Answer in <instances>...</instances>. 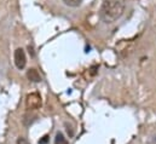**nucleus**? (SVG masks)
<instances>
[{
	"label": "nucleus",
	"instance_id": "nucleus-1",
	"mask_svg": "<svg viewBox=\"0 0 156 144\" xmlns=\"http://www.w3.org/2000/svg\"><path fill=\"white\" fill-rule=\"evenodd\" d=\"M125 9L126 0H103L99 10V17L107 24L115 23L122 17Z\"/></svg>",
	"mask_w": 156,
	"mask_h": 144
},
{
	"label": "nucleus",
	"instance_id": "nucleus-2",
	"mask_svg": "<svg viewBox=\"0 0 156 144\" xmlns=\"http://www.w3.org/2000/svg\"><path fill=\"white\" fill-rule=\"evenodd\" d=\"M26 106L28 110H35L39 109L41 106V97L38 92H33L27 96L26 98Z\"/></svg>",
	"mask_w": 156,
	"mask_h": 144
},
{
	"label": "nucleus",
	"instance_id": "nucleus-3",
	"mask_svg": "<svg viewBox=\"0 0 156 144\" xmlns=\"http://www.w3.org/2000/svg\"><path fill=\"white\" fill-rule=\"evenodd\" d=\"M13 59H15V64H16V67L21 70V69H23L24 67H26V64H27V57H26V52H24V50L23 49H17L16 51H15V55H13Z\"/></svg>",
	"mask_w": 156,
	"mask_h": 144
},
{
	"label": "nucleus",
	"instance_id": "nucleus-4",
	"mask_svg": "<svg viewBox=\"0 0 156 144\" xmlns=\"http://www.w3.org/2000/svg\"><path fill=\"white\" fill-rule=\"evenodd\" d=\"M27 77H28L32 82H40V81H41V75H40L39 72H38L37 69H34V68H32V69H29V70L27 72Z\"/></svg>",
	"mask_w": 156,
	"mask_h": 144
},
{
	"label": "nucleus",
	"instance_id": "nucleus-5",
	"mask_svg": "<svg viewBox=\"0 0 156 144\" xmlns=\"http://www.w3.org/2000/svg\"><path fill=\"white\" fill-rule=\"evenodd\" d=\"M55 144H68L67 138L63 136V133H62V132H57L56 138H55Z\"/></svg>",
	"mask_w": 156,
	"mask_h": 144
},
{
	"label": "nucleus",
	"instance_id": "nucleus-6",
	"mask_svg": "<svg viewBox=\"0 0 156 144\" xmlns=\"http://www.w3.org/2000/svg\"><path fill=\"white\" fill-rule=\"evenodd\" d=\"M63 2L68 6H70V7H78L81 5L82 0H63Z\"/></svg>",
	"mask_w": 156,
	"mask_h": 144
},
{
	"label": "nucleus",
	"instance_id": "nucleus-7",
	"mask_svg": "<svg viewBox=\"0 0 156 144\" xmlns=\"http://www.w3.org/2000/svg\"><path fill=\"white\" fill-rule=\"evenodd\" d=\"M17 144H30L26 138H23V137H20L18 139H17Z\"/></svg>",
	"mask_w": 156,
	"mask_h": 144
},
{
	"label": "nucleus",
	"instance_id": "nucleus-8",
	"mask_svg": "<svg viewBox=\"0 0 156 144\" xmlns=\"http://www.w3.org/2000/svg\"><path fill=\"white\" fill-rule=\"evenodd\" d=\"M47 141H48V137L45 136V137H42V139H40L39 141V144H46L47 143Z\"/></svg>",
	"mask_w": 156,
	"mask_h": 144
},
{
	"label": "nucleus",
	"instance_id": "nucleus-9",
	"mask_svg": "<svg viewBox=\"0 0 156 144\" xmlns=\"http://www.w3.org/2000/svg\"><path fill=\"white\" fill-rule=\"evenodd\" d=\"M96 69H98V66H94V67H92V68H91V70H92V72H91V75H94V74H96Z\"/></svg>",
	"mask_w": 156,
	"mask_h": 144
}]
</instances>
